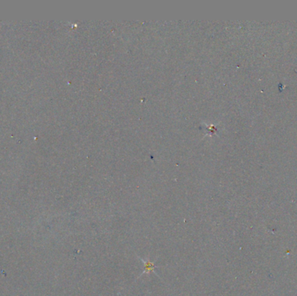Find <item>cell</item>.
I'll use <instances>...</instances> for the list:
<instances>
[{"instance_id": "cell-1", "label": "cell", "mask_w": 297, "mask_h": 296, "mask_svg": "<svg viewBox=\"0 0 297 296\" xmlns=\"http://www.w3.org/2000/svg\"><path fill=\"white\" fill-rule=\"evenodd\" d=\"M139 259L142 261V262L144 264V266H145V269H144V271L142 273V274H149L150 272L156 273V271H155L156 266H155V264H154L153 262H151L150 261H145V260H144L143 258H140V257H139ZM142 274H141V275H142Z\"/></svg>"}]
</instances>
